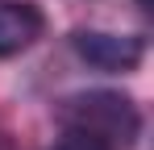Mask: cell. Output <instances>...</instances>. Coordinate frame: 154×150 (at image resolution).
Here are the masks:
<instances>
[{"label": "cell", "instance_id": "cell-1", "mask_svg": "<svg viewBox=\"0 0 154 150\" xmlns=\"http://www.w3.org/2000/svg\"><path fill=\"white\" fill-rule=\"evenodd\" d=\"M58 125L67 138H79L92 150H133L142 138V108L125 92L92 88L58 100Z\"/></svg>", "mask_w": 154, "mask_h": 150}, {"label": "cell", "instance_id": "cell-2", "mask_svg": "<svg viewBox=\"0 0 154 150\" xmlns=\"http://www.w3.org/2000/svg\"><path fill=\"white\" fill-rule=\"evenodd\" d=\"M71 50L96 71H133L146 58V38L137 33H108V29H75Z\"/></svg>", "mask_w": 154, "mask_h": 150}, {"label": "cell", "instance_id": "cell-3", "mask_svg": "<svg viewBox=\"0 0 154 150\" xmlns=\"http://www.w3.org/2000/svg\"><path fill=\"white\" fill-rule=\"evenodd\" d=\"M46 33V17L29 0H0V58L25 54Z\"/></svg>", "mask_w": 154, "mask_h": 150}, {"label": "cell", "instance_id": "cell-4", "mask_svg": "<svg viewBox=\"0 0 154 150\" xmlns=\"http://www.w3.org/2000/svg\"><path fill=\"white\" fill-rule=\"evenodd\" d=\"M54 150H92V146H83L79 138H67V133H63V142H58Z\"/></svg>", "mask_w": 154, "mask_h": 150}]
</instances>
